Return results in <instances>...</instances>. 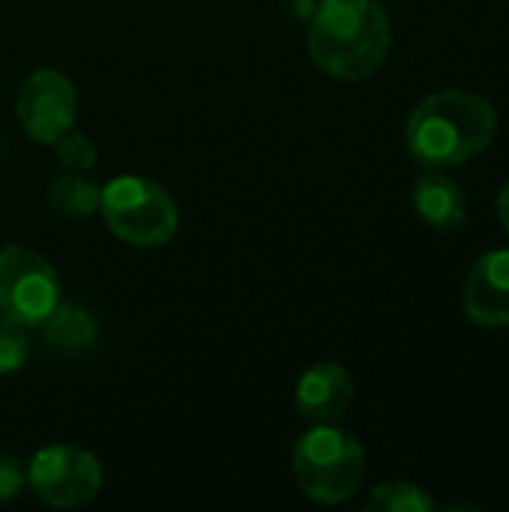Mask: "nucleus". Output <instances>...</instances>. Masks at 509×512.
I'll list each match as a JSON object with an SVG mask.
<instances>
[{
  "label": "nucleus",
  "instance_id": "f257e3e1",
  "mask_svg": "<svg viewBox=\"0 0 509 512\" xmlns=\"http://www.w3.org/2000/svg\"><path fill=\"white\" fill-rule=\"evenodd\" d=\"M390 42V15L378 0H318L309 15V57L336 81H363L378 72Z\"/></svg>",
  "mask_w": 509,
  "mask_h": 512
},
{
  "label": "nucleus",
  "instance_id": "f03ea898",
  "mask_svg": "<svg viewBox=\"0 0 509 512\" xmlns=\"http://www.w3.org/2000/svg\"><path fill=\"white\" fill-rule=\"evenodd\" d=\"M498 135L495 105L471 90H441L426 96L408 117L405 141L417 162L456 168L477 159Z\"/></svg>",
  "mask_w": 509,
  "mask_h": 512
},
{
  "label": "nucleus",
  "instance_id": "7ed1b4c3",
  "mask_svg": "<svg viewBox=\"0 0 509 512\" xmlns=\"http://www.w3.org/2000/svg\"><path fill=\"white\" fill-rule=\"evenodd\" d=\"M291 471L297 489L315 504H345L357 495L366 477V453L360 441L333 426L315 423L291 453Z\"/></svg>",
  "mask_w": 509,
  "mask_h": 512
},
{
  "label": "nucleus",
  "instance_id": "20e7f679",
  "mask_svg": "<svg viewBox=\"0 0 509 512\" xmlns=\"http://www.w3.org/2000/svg\"><path fill=\"white\" fill-rule=\"evenodd\" d=\"M99 210L111 234L138 249L165 246L180 225V210L171 192L138 174H120L105 183Z\"/></svg>",
  "mask_w": 509,
  "mask_h": 512
},
{
  "label": "nucleus",
  "instance_id": "39448f33",
  "mask_svg": "<svg viewBox=\"0 0 509 512\" xmlns=\"http://www.w3.org/2000/svg\"><path fill=\"white\" fill-rule=\"evenodd\" d=\"M60 303V279L48 258L30 246L9 243L0 249V315L39 327Z\"/></svg>",
  "mask_w": 509,
  "mask_h": 512
},
{
  "label": "nucleus",
  "instance_id": "423d86ee",
  "mask_svg": "<svg viewBox=\"0 0 509 512\" xmlns=\"http://www.w3.org/2000/svg\"><path fill=\"white\" fill-rule=\"evenodd\" d=\"M27 486L48 507H84L102 489V465L93 453L81 447L48 444L33 453L27 465Z\"/></svg>",
  "mask_w": 509,
  "mask_h": 512
},
{
  "label": "nucleus",
  "instance_id": "0eeeda50",
  "mask_svg": "<svg viewBox=\"0 0 509 512\" xmlns=\"http://www.w3.org/2000/svg\"><path fill=\"white\" fill-rule=\"evenodd\" d=\"M78 93L57 69H36L18 90V123L36 144H54L75 126Z\"/></svg>",
  "mask_w": 509,
  "mask_h": 512
},
{
  "label": "nucleus",
  "instance_id": "6e6552de",
  "mask_svg": "<svg viewBox=\"0 0 509 512\" xmlns=\"http://www.w3.org/2000/svg\"><path fill=\"white\" fill-rule=\"evenodd\" d=\"M462 306L477 327H509V249H492L477 258L465 279Z\"/></svg>",
  "mask_w": 509,
  "mask_h": 512
},
{
  "label": "nucleus",
  "instance_id": "1a4fd4ad",
  "mask_svg": "<svg viewBox=\"0 0 509 512\" xmlns=\"http://www.w3.org/2000/svg\"><path fill=\"white\" fill-rule=\"evenodd\" d=\"M354 402V381L339 363L309 366L294 390V405L309 423H336Z\"/></svg>",
  "mask_w": 509,
  "mask_h": 512
},
{
  "label": "nucleus",
  "instance_id": "9d476101",
  "mask_svg": "<svg viewBox=\"0 0 509 512\" xmlns=\"http://www.w3.org/2000/svg\"><path fill=\"white\" fill-rule=\"evenodd\" d=\"M411 201L417 216L435 231H459L468 219V201L462 186L438 168H429L414 180Z\"/></svg>",
  "mask_w": 509,
  "mask_h": 512
},
{
  "label": "nucleus",
  "instance_id": "9b49d317",
  "mask_svg": "<svg viewBox=\"0 0 509 512\" xmlns=\"http://www.w3.org/2000/svg\"><path fill=\"white\" fill-rule=\"evenodd\" d=\"M39 330H42V342L48 345V351L63 354V357L90 351L99 336V324L93 312L78 303H57L51 315L39 324Z\"/></svg>",
  "mask_w": 509,
  "mask_h": 512
},
{
  "label": "nucleus",
  "instance_id": "f8f14e48",
  "mask_svg": "<svg viewBox=\"0 0 509 512\" xmlns=\"http://www.w3.org/2000/svg\"><path fill=\"white\" fill-rule=\"evenodd\" d=\"M48 207L60 216L69 219H84L90 213L99 210V198H102V186L96 180H90L87 174L78 171H66L60 177H54L48 183Z\"/></svg>",
  "mask_w": 509,
  "mask_h": 512
},
{
  "label": "nucleus",
  "instance_id": "ddd939ff",
  "mask_svg": "<svg viewBox=\"0 0 509 512\" xmlns=\"http://www.w3.org/2000/svg\"><path fill=\"white\" fill-rule=\"evenodd\" d=\"M366 510L375 512H432L435 501L429 498L426 489H420L417 483L408 480H393V483H381L372 489Z\"/></svg>",
  "mask_w": 509,
  "mask_h": 512
},
{
  "label": "nucleus",
  "instance_id": "4468645a",
  "mask_svg": "<svg viewBox=\"0 0 509 512\" xmlns=\"http://www.w3.org/2000/svg\"><path fill=\"white\" fill-rule=\"evenodd\" d=\"M30 357L27 327L0 315V375H15Z\"/></svg>",
  "mask_w": 509,
  "mask_h": 512
},
{
  "label": "nucleus",
  "instance_id": "2eb2a0df",
  "mask_svg": "<svg viewBox=\"0 0 509 512\" xmlns=\"http://www.w3.org/2000/svg\"><path fill=\"white\" fill-rule=\"evenodd\" d=\"M54 150H57V159L66 171H78V174H87L93 165H96V147L87 135L81 132H63L57 141H54Z\"/></svg>",
  "mask_w": 509,
  "mask_h": 512
},
{
  "label": "nucleus",
  "instance_id": "dca6fc26",
  "mask_svg": "<svg viewBox=\"0 0 509 512\" xmlns=\"http://www.w3.org/2000/svg\"><path fill=\"white\" fill-rule=\"evenodd\" d=\"M27 486V468L21 459L9 456V453H0V504L3 501H12L24 492Z\"/></svg>",
  "mask_w": 509,
  "mask_h": 512
},
{
  "label": "nucleus",
  "instance_id": "f3484780",
  "mask_svg": "<svg viewBox=\"0 0 509 512\" xmlns=\"http://www.w3.org/2000/svg\"><path fill=\"white\" fill-rule=\"evenodd\" d=\"M498 219H501V225L507 228L509 234V183L501 189V195H498Z\"/></svg>",
  "mask_w": 509,
  "mask_h": 512
},
{
  "label": "nucleus",
  "instance_id": "a211bd4d",
  "mask_svg": "<svg viewBox=\"0 0 509 512\" xmlns=\"http://www.w3.org/2000/svg\"><path fill=\"white\" fill-rule=\"evenodd\" d=\"M315 6H318V0H291L294 15H297V18H303V21H309V15L315 12Z\"/></svg>",
  "mask_w": 509,
  "mask_h": 512
}]
</instances>
